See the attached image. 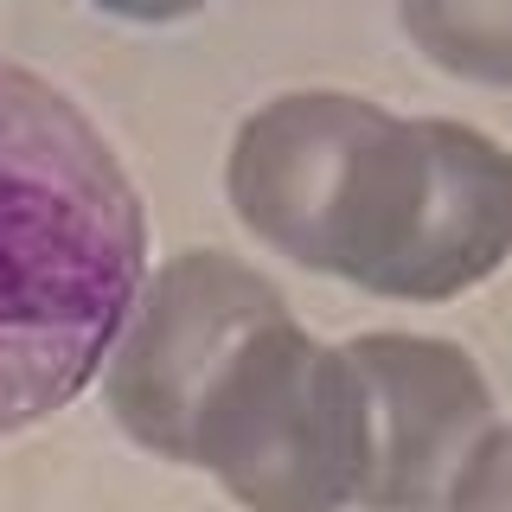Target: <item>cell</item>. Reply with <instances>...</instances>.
Wrapping results in <instances>:
<instances>
[{
    "instance_id": "7a4b0ae2",
    "label": "cell",
    "mask_w": 512,
    "mask_h": 512,
    "mask_svg": "<svg viewBox=\"0 0 512 512\" xmlns=\"http://www.w3.org/2000/svg\"><path fill=\"white\" fill-rule=\"evenodd\" d=\"M192 468L250 512H340L359 487V397L340 346L269 320L224 359L192 423Z\"/></svg>"
},
{
    "instance_id": "5b68a950",
    "label": "cell",
    "mask_w": 512,
    "mask_h": 512,
    "mask_svg": "<svg viewBox=\"0 0 512 512\" xmlns=\"http://www.w3.org/2000/svg\"><path fill=\"white\" fill-rule=\"evenodd\" d=\"M378 122L384 109L346 90H295L263 103L237 128L231 160H224V186H231L237 218L269 250L327 276V244H333V218H340L352 160H359L365 135Z\"/></svg>"
},
{
    "instance_id": "ba28073f",
    "label": "cell",
    "mask_w": 512,
    "mask_h": 512,
    "mask_svg": "<svg viewBox=\"0 0 512 512\" xmlns=\"http://www.w3.org/2000/svg\"><path fill=\"white\" fill-rule=\"evenodd\" d=\"M448 512H512V423L474 442V455L448 487Z\"/></svg>"
},
{
    "instance_id": "6da1fadb",
    "label": "cell",
    "mask_w": 512,
    "mask_h": 512,
    "mask_svg": "<svg viewBox=\"0 0 512 512\" xmlns=\"http://www.w3.org/2000/svg\"><path fill=\"white\" fill-rule=\"evenodd\" d=\"M148 269L141 192L84 109L0 58V436L103 372Z\"/></svg>"
},
{
    "instance_id": "8992f818",
    "label": "cell",
    "mask_w": 512,
    "mask_h": 512,
    "mask_svg": "<svg viewBox=\"0 0 512 512\" xmlns=\"http://www.w3.org/2000/svg\"><path fill=\"white\" fill-rule=\"evenodd\" d=\"M512 250V154L468 122L429 116V199L397 301H448L487 282Z\"/></svg>"
},
{
    "instance_id": "3957f363",
    "label": "cell",
    "mask_w": 512,
    "mask_h": 512,
    "mask_svg": "<svg viewBox=\"0 0 512 512\" xmlns=\"http://www.w3.org/2000/svg\"><path fill=\"white\" fill-rule=\"evenodd\" d=\"M288 301L269 276L224 250H180L141 282L109 346V410L160 461H192V423L237 346L282 320Z\"/></svg>"
},
{
    "instance_id": "9c48e42d",
    "label": "cell",
    "mask_w": 512,
    "mask_h": 512,
    "mask_svg": "<svg viewBox=\"0 0 512 512\" xmlns=\"http://www.w3.org/2000/svg\"><path fill=\"white\" fill-rule=\"evenodd\" d=\"M103 13H116V20H135V26H167V20H186V13H199L205 0H96Z\"/></svg>"
},
{
    "instance_id": "277c9868",
    "label": "cell",
    "mask_w": 512,
    "mask_h": 512,
    "mask_svg": "<svg viewBox=\"0 0 512 512\" xmlns=\"http://www.w3.org/2000/svg\"><path fill=\"white\" fill-rule=\"evenodd\" d=\"M359 397V487L372 512H436L461 461L493 429V391L480 365L423 333H365L340 346Z\"/></svg>"
},
{
    "instance_id": "52a82bcc",
    "label": "cell",
    "mask_w": 512,
    "mask_h": 512,
    "mask_svg": "<svg viewBox=\"0 0 512 512\" xmlns=\"http://www.w3.org/2000/svg\"><path fill=\"white\" fill-rule=\"evenodd\" d=\"M397 20L448 77L512 90V0H397Z\"/></svg>"
}]
</instances>
